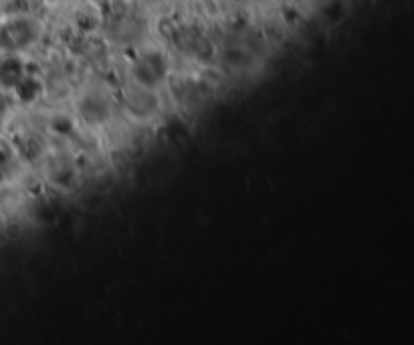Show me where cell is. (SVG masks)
Instances as JSON below:
<instances>
[{
  "label": "cell",
  "instance_id": "6da1fadb",
  "mask_svg": "<svg viewBox=\"0 0 414 345\" xmlns=\"http://www.w3.org/2000/svg\"><path fill=\"white\" fill-rule=\"evenodd\" d=\"M113 111V101L105 91H87L77 99V115L87 127H101L110 122Z\"/></svg>",
  "mask_w": 414,
  "mask_h": 345
},
{
  "label": "cell",
  "instance_id": "7a4b0ae2",
  "mask_svg": "<svg viewBox=\"0 0 414 345\" xmlns=\"http://www.w3.org/2000/svg\"><path fill=\"white\" fill-rule=\"evenodd\" d=\"M38 38V25L31 16H13L0 26V45L6 51L26 49Z\"/></svg>",
  "mask_w": 414,
  "mask_h": 345
}]
</instances>
